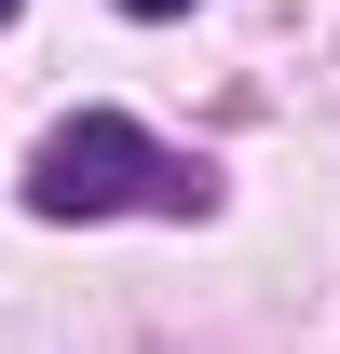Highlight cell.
<instances>
[{
    "label": "cell",
    "mask_w": 340,
    "mask_h": 354,
    "mask_svg": "<svg viewBox=\"0 0 340 354\" xmlns=\"http://www.w3.org/2000/svg\"><path fill=\"white\" fill-rule=\"evenodd\" d=\"M123 14H150V28H164V14H191V0H123Z\"/></svg>",
    "instance_id": "7a4b0ae2"
},
{
    "label": "cell",
    "mask_w": 340,
    "mask_h": 354,
    "mask_svg": "<svg viewBox=\"0 0 340 354\" xmlns=\"http://www.w3.org/2000/svg\"><path fill=\"white\" fill-rule=\"evenodd\" d=\"M0 14H14V0H0Z\"/></svg>",
    "instance_id": "3957f363"
},
{
    "label": "cell",
    "mask_w": 340,
    "mask_h": 354,
    "mask_svg": "<svg viewBox=\"0 0 340 354\" xmlns=\"http://www.w3.org/2000/svg\"><path fill=\"white\" fill-rule=\"evenodd\" d=\"M28 205H41V218H123V205L205 218L218 177L191 164V150H164L150 123H123V109H82V123H55L41 150H28Z\"/></svg>",
    "instance_id": "6da1fadb"
}]
</instances>
